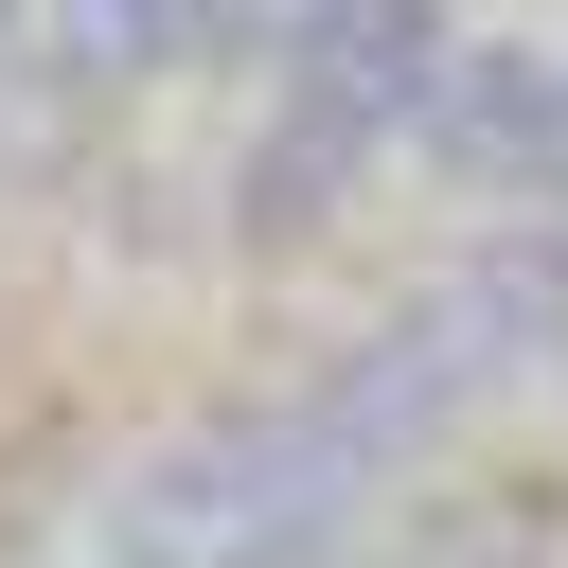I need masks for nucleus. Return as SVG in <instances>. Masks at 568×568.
Returning a JSON list of instances; mask_svg holds the SVG:
<instances>
[{"label":"nucleus","instance_id":"nucleus-1","mask_svg":"<svg viewBox=\"0 0 568 568\" xmlns=\"http://www.w3.org/2000/svg\"><path fill=\"white\" fill-rule=\"evenodd\" d=\"M373 515H390V479L284 373V390H231V408H195V426H160L124 462L106 568H302V550H355Z\"/></svg>","mask_w":568,"mask_h":568},{"label":"nucleus","instance_id":"nucleus-2","mask_svg":"<svg viewBox=\"0 0 568 568\" xmlns=\"http://www.w3.org/2000/svg\"><path fill=\"white\" fill-rule=\"evenodd\" d=\"M408 160H426L479 231L568 213V36H462V53H444V106L408 124Z\"/></svg>","mask_w":568,"mask_h":568},{"label":"nucleus","instance_id":"nucleus-3","mask_svg":"<svg viewBox=\"0 0 568 568\" xmlns=\"http://www.w3.org/2000/svg\"><path fill=\"white\" fill-rule=\"evenodd\" d=\"M408 320L444 337V373L497 408V390H568V213H532V231H462L426 284H408Z\"/></svg>","mask_w":568,"mask_h":568},{"label":"nucleus","instance_id":"nucleus-4","mask_svg":"<svg viewBox=\"0 0 568 568\" xmlns=\"http://www.w3.org/2000/svg\"><path fill=\"white\" fill-rule=\"evenodd\" d=\"M373 178H390V142H373V124H337V106L266 89V106H248V142H231V248H320Z\"/></svg>","mask_w":568,"mask_h":568}]
</instances>
